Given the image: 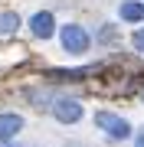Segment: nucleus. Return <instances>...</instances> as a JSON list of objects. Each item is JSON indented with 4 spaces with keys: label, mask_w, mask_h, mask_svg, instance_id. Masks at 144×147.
Returning <instances> with one entry per match:
<instances>
[{
    "label": "nucleus",
    "mask_w": 144,
    "mask_h": 147,
    "mask_svg": "<svg viewBox=\"0 0 144 147\" xmlns=\"http://www.w3.org/2000/svg\"><path fill=\"white\" fill-rule=\"evenodd\" d=\"M95 124H98L108 137H115V141H124V137L131 134V124H128L124 118L112 115V111H98V115H95Z\"/></svg>",
    "instance_id": "f257e3e1"
},
{
    "label": "nucleus",
    "mask_w": 144,
    "mask_h": 147,
    "mask_svg": "<svg viewBox=\"0 0 144 147\" xmlns=\"http://www.w3.org/2000/svg\"><path fill=\"white\" fill-rule=\"evenodd\" d=\"M59 36H62V46H66V53H85L89 49V33L82 30V26H62V33H59Z\"/></svg>",
    "instance_id": "f03ea898"
},
{
    "label": "nucleus",
    "mask_w": 144,
    "mask_h": 147,
    "mask_svg": "<svg viewBox=\"0 0 144 147\" xmlns=\"http://www.w3.org/2000/svg\"><path fill=\"white\" fill-rule=\"evenodd\" d=\"M53 115L62 121V124H75V121L82 118V101H75V98H59L56 105H53Z\"/></svg>",
    "instance_id": "7ed1b4c3"
},
{
    "label": "nucleus",
    "mask_w": 144,
    "mask_h": 147,
    "mask_svg": "<svg viewBox=\"0 0 144 147\" xmlns=\"http://www.w3.org/2000/svg\"><path fill=\"white\" fill-rule=\"evenodd\" d=\"M20 131H23V118L20 115H13V111L0 115V141H13Z\"/></svg>",
    "instance_id": "20e7f679"
},
{
    "label": "nucleus",
    "mask_w": 144,
    "mask_h": 147,
    "mask_svg": "<svg viewBox=\"0 0 144 147\" xmlns=\"http://www.w3.org/2000/svg\"><path fill=\"white\" fill-rule=\"evenodd\" d=\"M30 26H33V33H36L39 39H49V36H53V30H56L53 13H36V16L30 20Z\"/></svg>",
    "instance_id": "39448f33"
},
{
    "label": "nucleus",
    "mask_w": 144,
    "mask_h": 147,
    "mask_svg": "<svg viewBox=\"0 0 144 147\" xmlns=\"http://www.w3.org/2000/svg\"><path fill=\"white\" fill-rule=\"evenodd\" d=\"M118 13H121V20H128V23H141L144 20V3H138V0H124Z\"/></svg>",
    "instance_id": "423d86ee"
},
{
    "label": "nucleus",
    "mask_w": 144,
    "mask_h": 147,
    "mask_svg": "<svg viewBox=\"0 0 144 147\" xmlns=\"http://www.w3.org/2000/svg\"><path fill=\"white\" fill-rule=\"evenodd\" d=\"M16 26H20V16L16 13H0V36H10V33H16Z\"/></svg>",
    "instance_id": "0eeeda50"
},
{
    "label": "nucleus",
    "mask_w": 144,
    "mask_h": 147,
    "mask_svg": "<svg viewBox=\"0 0 144 147\" xmlns=\"http://www.w3.org/2000/svg\"><path fill=\"white\" fill-rule=\"evenodd\" d=\"M134 46H138L141 53H144V30H141V33H134Z\"/></svg>",
    "instance_id": "6e6552de"
},
{
    "label": "nucleus",
    "mask_w": 144,
    "mask_h": 147,
    "mask_svg": "<svg viewBox=\"0 0 144 147\" xmlns=\"http://www.w3.org/2000/svg\"><path fill=\"white\" fill-rule=\"evenodd\" d=\"M134 147H144V137H138V144H134Z\"/></svg>",
    "instance_id": "1a4fd4ad"
}]
</instances>
